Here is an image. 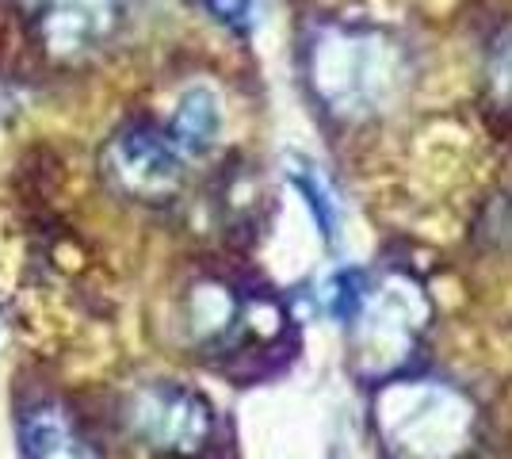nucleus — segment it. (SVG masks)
<instances>
[{
    "mask_svg": "<svg viewBox=\"0 0 512 459\" xmlns=\"http://www.w3.org/2000/svg\"><path fill=\"white\" fill-rule=\"evenodd\" d=\"M119 421L134 444L157 459H211L218 448V414L199 391L169 379L130 387Z\"/></svg>",
    "mask_w": 512,
    "mask_h": 459,
    "instance_id": "obj_4",
    "label": "nucleus"
},
{
    "mask_svg": "<svg viewBox=\"0 0 512 459\" xmlns=\"http://www.w3.org/2000/svg\"><path fill=\"white\" fill-rule=\"evenodd\" d=\"M306 81L329 115L360 123L394 108L406 92L409 62L402 46L375 27L325 23L306 43Z\"/></svg>",
    "mask_w": 512,
    "mask_h": 459,
    "instance_id": "obj_1",
    "label": "nucleus"
},
{
    "mask_svg": "<svg viewBox=\"0 0 512 459\" xmlns=\"http://www.w3.org/2000/svg\"><path fill=\"white\" fill-rule=\"evenodd\" d=\"M20 452L23 459H104L77 414L54 398L35 402L20 414Z\"/></svg>",
    "mask_w": 512,
    "mask_h": 459,
    "instance_id": "obj_7",
    "label": "nucleus"
},
{
    "mask_svg": "<svg viewBox=\"0 0 512 459\" xmlns=\"http://www.w3.org/2000/svg\"><path fill=\"white\" fill-rule=\"evenodd\" d=\"M184 337L199 356L222 372H237L264 356H276L287 345V310L264 291L226 272L199 276L180 303Z\"/></svg>",
    "mask_w": 512,
    "mask_h": 459,
    "instance_id": "obj_2",
    "label": "nucleus"
},
{
    "mask_svg": "<svg viewBox=\"0 0 512 459\" xmlns=\"http://www.w3.org/2000/svg\"><path fill=\"white\" fill-rule=\"evenodd\" d=\"M367 276H363L360 268H344L337 272L329 284H325V310L344 322V326H352L356 318L363 314V303H367Z\"/></svg>",
    "mask_w": 512,
    "mask_h": 459,
    "instance_id": "obj_10",
    "label": "nucleus"
},
{
    "mask_svg": "<svg viewBox=\"0 0 512 459\" xmlns=\"http://www.w3.org/2000/svg\"><path fill=\"white\" fill-rule=\"evenodd\" d=\"M291 180H295V188H299L302 196H306V203H310V211H314V219H318L325 241H337V230H341V203L325 188V180L318 176V169L302 165V169L291 173Z\"/></svg>",
    "mask_w": 512,
    "mask_h": 459,
    "instance_id": "obj_11",
    "label": "nucleus"
},
{
    "mask_svg": "<svg viewBox=\"0 0 512 459\" xmlns=\"http://www.w3.org/2000/svg\"><path fill=\"white\" fill-rule=\"evenodd\" d=\"M486 92H490V108L512 123V20L497 27L486 50Z\"/></svg>",
    "mask_w": 512,
    "mask_h": 459,
    "instance_id": "obj_9",
    "label": "nucleus"
},
{
    "mask_svg": "<svg viewBox=\"0 0 512 459\" xmlns=\"http://www.w3.org/2000/svg\"><path fill=\"white\" fill-rule=\"evenodd\" d=\"M375 425L390 459L474 456V402L451 383H390L379 398Z\"/></svg>",
    "mask_w": 512,
    "mask_h": 459,
    "instance_id": "obj_3",
    "label": "nucleus"
},
{
    "mask_svg": "<svg viewBox=\"0 0 512 459\" xmlns=\"http://www.w3.org/2000/svg\"><path fill=\"white\" fill-rule=\"evenodd\" d=\"M169 138L184 157H203L214 150L218 131H222V108L211 88H188L169 119Z\"/></svg>",
    "mask_w": 512,
    "mask_h": 459,
    "instance_id": "obj_8",
    "label": "nucleus"
},
{
    "mask_svg": "<svg viewBox=\"0 0 512 459\" xmlns=\"http://www.w3.org/2000/svg\"><path fill=\"white\" fill-rule=\"evenodd\" d=\"M184 153L169 131L153 123H127L111 134L104 150V176L119 196L134 203H169L184 188Z\"/></svg>",
    "mask_w": 512,
    "mask_h": 459,
    "instance_id": "obj_5",
    "label": "nucleus"
},
{
    "mask_svg": "<svg viewBox=\"0 0 512 459\" xmlns=\"http://www.w3.org/2000/svg\"><path fill=\"white\" fill-rule=\"evenodd\" d=\"M207 4H211V12L226 23V27L249 31V23H253V4H249V0H207Z\"/></svg>",
    "mask_w": 512,
    "mask_h": 459,
    "instance_id": "obj_12",
    "label": "nucleus"
},
{
    "mask_svg": "<svg viewBox=\"0 0 512 459\" xmlns=\"http://www.w3.org/2000/svg\"><path fill=\"white\" fill-rule=\"evenodd\" d=\"M31 35L62 66L88 62L123 27V0H16Z\"/></svg>",
    "mask_w": 512,
    "mask_h": 459,
    "instance_id": "obj_6",
    "label": "nucleus"
}]
</instances>
